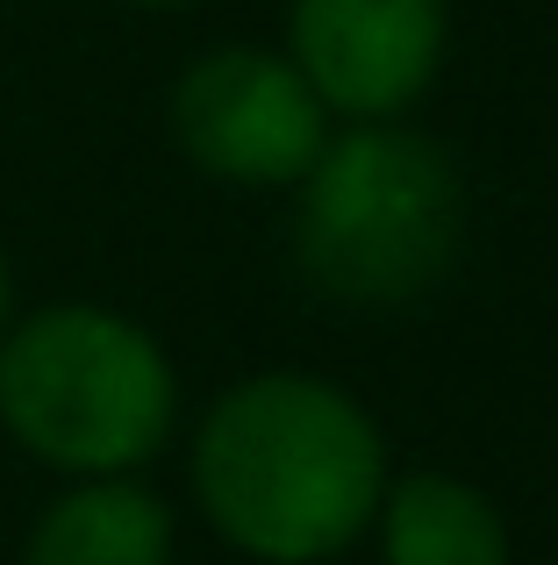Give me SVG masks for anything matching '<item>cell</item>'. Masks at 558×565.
I'll return each mask as SVG.
<instances>
[{
  "instance_id": "cell-1",
  "label": "cell",
  "mask_w": 558,
  "mask_h": 565,
  "mask_svg": "<svg viewBox=\"0 0 558 565\" xmlns=\"http://www.w3.org/2000/svg\"><path fill=\"white\" fill-rule=\"evenodd\" d=\"M194 487L208 523L237 552L315 565L344 552L387 494L379 429L351 394L308 373L229 386L194 444Z\"/></svg>"
},
{
  "instance_id": "cell-2",
  "label": "cell",
  "mask_w": 558,
  "mask_h": 565,
  "mask_svg": "<svg viewBox=\"0 0 558 565\" xmlns=\"http://www.w3.org/2000/svg\"><path fill=\"white\" fill-rule=\"evenodd\" d=\"M172 365L108 308H43L0 344V423L65 472H129L172 429Z\"/></svg>"
},
{
  "instance_id": "cell-3",
  "label": "cell",
  "mask_w": 558,
  "mask_h": 565,
  "mask_svg": "<svg viewBox=\"0 0 558 565\" xmlns=\"http://www.w3.org/2000/svg\"><path fill=\"white\" fill-rule=\"evenodd\" d=\"M465 193L451 158L416 129H358L308 166L301 265L336 301H408L451 273Z\"/></svg>"
},
{
  "instance_id": "cell-4",
  "label": "cell",
  "mask_w": 558,
  "mask_h": 565,
  "mask_svg": "<svg viewBox=\"0 0 558 565\" xmlns=\"http://www.w3.org/2000/svg\"><path fill=\"white\" fill-rule=\"evenodd\" d=\"M172 129L186 158L244 186L308 180L322 158V100L301 65L266 51H215L172 94Z\"/></svg>"
},
{
  "instance_id": "cell-5",
  "label": "cell",
  "mask_w": 558,
  "mask_h": 565,
  "mask_svg": "<svg viewBox=\"0 0 558 565\" xmlns=\"http://www.w3.org/2000/svg\"><path fill=\"white\" fill-rule=\"evenodd\" d=\"M444 57V0H293V65L344 115H401Z\"/></svg>"
},
{
  "instance_id": "cell-6",
  "label": "cell",
  "mask_w": 558,
  "mask_h": 565,
  "mask_svg": "<svg viewBox=\"0 0 558 565\" xmlns=\"http://www.w3.org/2000/svg\"><path fill=\"white\" fill-rule=\"evenodd\" d=\"M172 515L129 480H94L65 494L29 537V565H165Z\"/></svg>"
},
{
  "instance_id": "cell-7",
  "label": "cell",
  "mask_w": 558,
  "mask_h": 565,
  "mask_svg": "<svg viewBox=\"0 0 558 565\" xmlns=\"http://www.w3.org/2000/svg\"><path fill=\"white\" fill-rule=\"evenodd\" d=\"M387 501V565H508L494 501L444 472H416Z\"/></svg>"
},
{
  "instance_id": "cell-8",
  "label": "cell",
  "mask_w": 558,
  "mask_h": 565,
  "mask_svg": "<svg viewBox=\"0 0 558 565\" xmlns=\"http://www.w3.org/2000/svg\"><path fill=\"white\" fill-rule=\"evenodd\" d=\"M0 330H8V265H0Z\"/></svg>"
},
{
  "instance_id": "cell-9",
  "label": "cell",
  "mask_w": 558,
  "mask_h": 565,
  "mask_svg": "<svg viewBox=\"0 0 558 565\" xmlns=\"http://www.w3.org/2000/svg\"><path fill=\"white\" fill-rule=\"evenodd\" d=\"M143 8H172V0H143Z\"/></svg>"
}]
</instances>
